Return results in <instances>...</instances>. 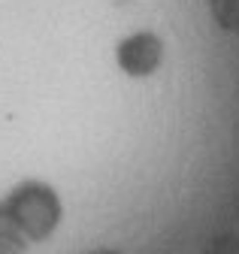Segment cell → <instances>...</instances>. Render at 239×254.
<instances>
[{
  "mask_svg": "<svg viewBox=\"0 0 239 254\" xmlns=\"http://www.w3.org/2000/svg\"><path fill=\"white\" fill-rule=\"evenodd\" d=\"M34 245L27 242L21 227L15 224V218L6 212V206L0 203V254H27Z\"/></svg>",
  "mask_w": 239,
  "mask_h": 254,
  "instance_id": "277c9868",
  "label": "cell"
},
{
  "mask_svg": "<svg viewBox=\"0 0 239 254\" xmlns=\"http://www.w3.org/2000/svg\"><path fill=\"white\" fill-rule=\"evenodd\" d=\"M0 203L15 218V224L21 227V233L27 236L31 245L49 242L61 230L64 218H67V206H64L61 190L49 179H40V176L18 179L12 188H6L0 194Z\"/></svg>",
  "mask_w": 239,
  "mask_h": 254,
  "instance_id": "6da1fadb",
  "label": "cell"
},
{
  "mask_svg": "<svg viewBox=\"0 0 239 254\" xmlns=\"http://www.w3.org/2000/svg\"><path fill=\"white\" fill-rule=\"evenodd\" d=\"M206 254H239V239L236 236H224V239H215L209 245Z\"/></svg>",
  "mask_w": 239,
  "mask_h": 254,
  "instance_id": "5b68a950",
  "label": "cell"
},
{
  "mask_svg": "<svg viewBox=\"0 0 239 254\" xmlns=\"http://www.w3.org/2000/svg\"><path fill=\"white\" fill-rule=\"evenodd\" d=\"M167 40L155 27H133L124 30L112 46V64L115 70L130 82H148L155 79L167 64Z\"/></svg>",
  "mask_w": 239,
  "mask_h": 254,
  "instance_id": "7a4b0ae2",
  "label": "cell"
},
{
  "mask_svg": "<svg viewBox=\"0 0 239 254\" xmlns=\"http://www.w3.org/2000/svg\"><path fill=\"white\" fill-rule=\"evenodd\" d=\"M206 9L221 34L239 40V0H206Z\"/></svg>",
  "mask_w": 239,
  "mask_h": 254,
  "instance_id": "3957f363",
  "label": "cell"
}]
</instances>
